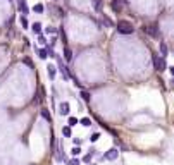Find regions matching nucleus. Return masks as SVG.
Instances as JSON below:
<instances>
[{
    "instance_id": "f257e3e1",
    "label": "nucleus",
    "mask_w": 174,
    "mask_h": 165,
    "mask_svg": "<svg viewBox=\"0 0 174 165\" xmlns=\"http://www.w3.org/2000/svg\"><path fill=\"white\" fill-rule=\"evenodd\" d=\"M116 26H117L116 29L121 33V35H131V33L135 31V28H133V24L129 21H119Z\"/></svg>"
},
{
    "instance_id": "f03ea898",
    "label": "nucleus",
    "mask_w": 174,
    "mask_h": 165,
    "mask_svg": "<svg viewBox=\"0 0 174 165\" xmlns=\"http://www.w3.org/2000/svg\"><path fill=\"white\" fill-rule=\"evenodd\" d=\"M152 60H153V67H155V71H159V72H164V71L167 69V62H165V59H164V57L153 55Z\"/></svg>"
},
{
    "instance_id": "7ed1b4c3",
    "label": "nucleus",
    "mask_w": 174,
    "mask_h": 165,
    "mask_svg": "<svg viewBox=\"0 0 174 165\" xmlns=\"http://www.w3.org/2000/svg\"><path fill=\"white\" fill-rule=\"evenodd\" d=\"M117 157H119V150L117 148H111L109 151L104 153V160H116Z\"/></svg>"
},
{
    "instance_id": "20e7f679",
    "label": "nucleus",
    "mask_w": 174,
    "mask_h": 165,
    "mask_svg": "<svg viewBox=\"0 0 174 165\" xmlns=\"http://www.w3.org/2000/svg\"><path fill=\"white\" fill-rule=\"evenodd\" d=\"M143 31L147 33V35H150V36H159V29L155 24H150V26H143Z\"/></svg>"
},
{
    "instance_id": "39448f33",
    "label": "nucleus",
    "mask_w": 174,
    "mask_h": 165,
    "mask_svg": "<svg viewBox=\"0 0 174 165\" xmlns=\"http://www.w3.org/2000/svg\"><path fill=\"white\" fill-rule=\"evenodd\" d=\"M69 112H71V105L67 101H62L59 105V115H69Z\"/></svg>"
},
{
    "instance_id": "423d86ee",
    "label": "nucleus",
    "mask_w": 174,
    "mask_h": 165,
    "mask_svg": "<svg viewBox=\"0 0 174 165\" xmlns=\"http://www.w3.org/2000/svg\"><path fill=\"white\" fill-rule=\"evenodd\" d=\"M159 50H160V57H164V59H165V57H167V53H169L167 45H165L164 41H160V43H159Z\"/></svg>"
},
{
    "instance_id": "0eeeda50",
    "label": "nucleus",
    "mask_w": 174,
    "mask_h": 165,
    "mask_svg": "<svg viewBox=\"0 0 174 165\" xmlns=\"http://www.w3.org/2000/svg\"><path fill=\"white\" fill-rule=\"evenodd\" d=\"M19 11L22 12V16H28V12H29V7H28L26 0H19Z\"/></svg>"
},
{
    "instance_id": "6e6552de",
    "label": "nucleus",
    "mask_w": 174,
    "mask_h": 165,
    "mask_svg": "<svg viewBox=\"0 0 174 165\" xmlns=\"http://www.w3.org/2000/svg\"><path fill=\"white\" fill-rule=\"evenodd\" d=\"M111 7H112V11H114V12H121V9H122V5H121V2H119V0H112Z\"/></svg>"
},
{
    "instance_id": "1a4fd4ad",
    "label": "nucleus",
    "mask_w": 174,
    "mask_h": 165,
    "mask_svg": "<svg viewBox=\"0 0 174 165\" xmlns=\"http://www.w3.org/2000/svg\"><path fill=\"white\" fill-rule=\"evenodd\" d=\"M31 31L35 33V35H40V33H42V22H33L31 24Z\"/></svg>"
},
{
    "instance_id": "9d476101",
    "label": "nucleus",
    "mask_w": 174,
    "mask_h": 165,
    "mask_svg": "<svg viewBox=\"0 0 174 165\" xmlns=\"http://www.w3.org/2000/svg\"><path fill=\"white\" fill-rule=\"evenodd\" d=\"M47 74H48V78H50V79H55V74H57V69H55L53 65H48V67H47Z\"/></svg>"
},
{
    "instance_id": "9b49d317",
    "label": "nucleus",
    "mask_w": 174,
    "mask_h": 165,
    "mask_svg": "<svg viewBox=\"0 0 174 165\" xmlns=\"http://www.w3.org/2000/svg\"><path fill=\"white\" fill-rule=\"evenodd\" d=\"M40 114H42V117L47 120V122H52V115H50V112H48L47 108H42L40 110Z\"/></svg>"
},
{
    "instance_id": "f8f14e48",
    "label": "nucleus",
    "mask_w": 174,
    "mask_h": 165,
    "mask_svg": "<svg viewBox=\"0 0 174 165\" xmlns=\"http://www.w3.org/2000/svg\"><path fill=\"white\" fill-rule=\"evenodd\" d=\"M95 151H97L95 148H91V150H90V153H88V155H84V157H83V162H86V163H90V162H91V157L95 155Z\"/></svg>"
},
{
    "instance_id": "ddd939ff",
    "label": "nucleus",
    "mask_w": 174,
    "mask_h": 165,
    "mask_svg": "<svg viewBox=\"0 0 174 165\" xmlns=\"http://www.w3.org/2000/svg\"><path fill=\"white\" fill-rule=\"evenodd\" d=\"M38 57H40L42 60H45V59H47V57H48L47 48H40V50H38Z\"/></svg>"
},
{
    "instance_id": "4468645a",
    "label": "nucleus",
    "mask_w": 174,
    "mask_h": 165,
    "mask_svg": "<svg viewBox=\"0 0 174 165\" xmlns=\"http://www.w3.org/2000/svg\"><path fill=\"white\" fill-rule=\"evenodd\" d=\"M33 11L38 12V14H43V12H45V5H43V4H36V5L33 7Z\"/></svg>"
},
{
    "instance_id": "2eb2a0df",
    "label": "nucleus",
    "mask_w": 174,
    "mask_h": 165,
    "mask_svg": "<svg viewBox=\"0 0 174 165\" xmlns=\"http://www.w3.org/2000/svg\"><path fill=\"white\" fill-rule=\"evenodd\" d=\"M79 124H81V126H84V127H90V126H91V120H90L88 117H83L81 120H79Z\"/></svg>"
},
{
    "instance_id": "dca6fc26",
    "label": "nucleus",
    "mask_w": 174,
    "mask_h": 165,
    "mask_svg": "<svg viewBox=\"0 0 174 165\" xmlns=\"http://www.w3.org/2000/svg\"><path fill=\"white\" fill-rule=\"evenodd\" d=\"M64 59H66V60H71V59H73V52H71L69 48H64Z\"/></svg>"
},
{
    "instance_id": "f3484780",
    "label": "nucleus",
    "mask_w": 174,
    "mask_h": 165,
    "mask_svg": "<svg viewBox=\"0 0 174 165\" xmlns=\"http://www.w3.org/2000/svg\"><path fill=\"white\" fill-rule=\"evenodd\" d=\"M91 4H93V9H95V11H100V9H102V2H100V0H91Z\"/></svg>"
},
{
    "instance_id": "a211bd4d",
    "label": "nucleus",
    "mask_w": 174,
    "mask_h": 165,
    "mask_svg": "<svg viewBox=\"0 0 174 165\" xmlns=\"http://www.w3.org/2000/svg\"><path fill=\"white\" fill-rule=\"evenodd\" d=\"M62 136H66V138H71V127H69V126L62 127Z\"/></svg>"
},
{
    "instance_id": "6ab92c4d",
    "label": "nucleus",
    "mask_w": 174,
    "mask_h": 165,
    "mask_svg": "<svg viewBox=\"0 0 174 165\" xmlns=\"http://www.w3.org/2000/svg\"><path fill=\"white\" fill-rule=\"evenodd\" d=\"M67 124H69V127H74V126H78V119H76V117H69Z\"/></svg>"
},
{
    "instance_id": "aec40b11",
    "label": "nucleus",
    "mask_w": 174,
    "mask_h": 165,
    "mask_svg": "<svg viewBox=\"0 0 174 165\" xmlns=\"http://www.w3.org/2000/svg\"><path fill=\"white\" fill-rule=\"evenodd\" d=\"M21 26H22V29H26L29 24H28V19H26V16H21Z\"/></svg>"
},
{
    "instance_id": "412c9836",
    "label": "nucleus",
    "mask_w": 174,
    "mask_h": 165,
    "mask_svg": "<svg viewBox=\"0 0 174 165\" xmlns=\"http://www.w3.org/2000/svg\"><path fill=\"white\" fill-rule=\"evenodd\" d=\"M81 98H83L84 101H90V93H88V91H81Z\"/></svg>"
},
{
    "instance_id": "4be33fe9",
    "label": "nucleus",
    "mask_w": 174,
    "mask_h": 165,
    "mask_svg": "<svg viewBox=\"0 0 174 165\" xmlns=\"http://www.w3.org/2000/svg\"><path fill=\"white\" fill-rule=\"evenodd\" d=\"M98 139H100V134H98V133H93V134L90 136V141H91V143H95V141H98Z\"/></svg>"
},
{
    "instance_id": "5701e85b",
    "label": "nucleus",
    "mask_w": 174,
    "mask_h": 165,
    "mask_svg": "<svg viewBox=\"0 0 174 165\" xmlns=\"http://www.w3.org/2000/svg\"><path fill=\"white\" fill-rule=\"evenodd\" d=\"M104 22H105L107 26H114V22H112V19H111V17H107V16H104Z\"/></svg>"
},
{
    "instance_id": "b1692460",
    "label": "nucleus",
    "mask_w": 174,
    "mask_h": 165,
    "mask_svg": "<svg viewBox=\"0 0 174 165\" xmlns=\"http://www.w3.org/2000/svg\"><path fill=\"white\" fill-rule=\"evenodd\" d=\"M71 153H73L74 157H76V155H79V153H81V148H79L78 144H76V146H74V148H73V151H71Z\"/></svg>"
},
{
    "instance_id": "393cba45",
    "label": "nucleus",
    "mask_w": 174,
    "mask_h": 165,
    "mask_svg": "<svg viewBox=\"0 0 174 165\" xmlns=\"http://www.w3.org/2000/svg\"><path fill=\"white\" fill-rule=\"evenodd\" d=\"M45 33H57V28H52V26H48L47 29H45Z\"/></svg>"
},
{
    "instance_id": "a878e982",
    "label": "nucleus",
    "mask_w": 174,
    "mask_h": 165,
    "mask_svg": "<svg viewBox=\"0 0 174 165\" xmlns=\"http://www.w3.org/2000/svg\"><path fill=\"white\" fill-rule=\"evenodd\" d=\"M57 31H59V29H57ZM59 33H60V38H62V41L66 43V41H67V38H66V33H64L62 29H60V31H59Z\"/></svg>"
},
{
    "instance_id": "bb28decb",
    "label": "nucleus",
    "mask_w": 174,
    "mask_h": 165,
    "mask_svg": "<svg viewBox=\"0 0 174 165\" xmlns=\"http://www.w3.org/2000/svg\"><path fill=\"white\" fill-rule=\"evenodd\" d=\"M69 165H79V160L78 158H73L71 162H69Z\"/></svg>"
},
{
    "instance_id": "cd10ccee",
    "label": "nucleus",
    "mask_w": 174,
    "mask_h": 165,
    "mask_svg": "<svg viewBox=\"0 0 174 165\" xmlns=\"http://www.w3.org/2000/svg\"><path fill=\"white\" fill-rule=\"evenodd\" d=\"M38 41L42 43V45H45V43H47V41H45V38H43V36H40V38H38Z\"/></svg>"
},
{
    "instance_id": "c85d7f7f",
    "label": "nucleus",
    "mask_w": 174,
    "mask_h": 165,
    "mask_svg": "<svg viewBox=\"0 0 174 165\" xmlns=\"http://www.w3.org/2000/svg\"><path fill=\"white\" fill-rule=\"evenodd\" d=\"M74 144H78V146H79V144H81V139H78V138H74Z\"/></svg>"
}]
</instances>
